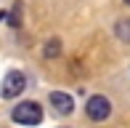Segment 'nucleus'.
Returning <instances> with one entry per match:
<instances>
[{"label":"nucleus","instance_id":"obj_1","mask_svg":"<svg viewBox=\"0 0 130 128\" xmlns=\"http://www.w3.org/2000/svg\"><path fill=\"white\" fill-rule=\"evenodd\" d=\"M11 120L19 125H37L43 120V107L37 101H21L11 109Z\"/></svg>","mask_w":130,"mask_h":128},{"label":"nucleus","instance_id":"obj_2","mask_svg":"<svg viewBox=\"0 0 130 128\" xmlns=\"http://www.w3.org/2000/svg\"><path fill=\"white\" fill-rule=\"evenodd\" d=\"M24 88H27V78H24V72H19V69H11V72L3 78V88H0V94H3V99H16Z\"/></svg>","mask_w":130,"mask_h":128},{"label":"nucleus","instance_id":"obj_3","mask_svg":"<svg viewBox=\"0 0 130 128\" xmlns=\"http://www.w3.org/2000/svg\"><path fill=\"white\" fill-rule=\"evenodd\" d=\"M85 112H88V118H90V120L101 123V120H106V118H109V112H111V101H109L106 96L96 94V96H90V99H88Z\"/></svg>","mask_w":130,"mask_h":128},{"label":"nucleus","instance_id":"obj_4","mask_svg":"<svg viewBox=\"0 0 130 128\" xmlns=\"http://www.w3.org/2000/svg\"><path fill=\"white\" fill-rule=\"evenodd\" d=\"M51 104H53V109H56L58 115H72V109H74L72 96L64 94V91H53L51 94Z\"/></svg>","mask_w":130,"mask_h":128},{"label":"nucleus","instance_id":"obj_5","mask_svg":"<svg viewBox=\"0 0 130 128\" xmlns=\"http://www.w3.org/2000/svg\"><path fill=\"white\" fill-rule=\"evenodd\" d=\"M43 54L48 56V59H56L58 54H61V40H48V43H45V48H43Z\"/></svg>","mask_w":130,"mask_h":128},{"label":"nucleus","instance_id":"obj_6","mask_svg":"<svg viewBox=\"0 0 130 128\" xmlns=\"http://www.w3.org/2000/svg\"><path fill=\"white\" fill-rule=\"evenodd\" d=\"M117 35H120L125 43H130V19H122L120 24H117Z\"/></svg>","mask_w":130,"mask_h":128},{"label":"nucleus","instance_id":"obj_7","mask_svg":"<svg viewBox=\"0 0 130 128\" xmlns=\"http://www.w3.org/2000/svg\"><path fill=\"white\" fill-rule=\"evenodd\" d=\"M3 19H5V11H0V21H3Z\"/></svg>","mask_w":130,"mask_h":128},{"label":"nucleus","instance_id":"obj_8","mask_svg":"<svg viewBox=\"0 0 130 128\" xmlns=\"http://www.w3.org/2000/svg\"><path fill=\"white\" fill-rule=\"evenodd\" d=\"M125 3H127V5H130V0H125Z\"/></svg>","mask_w":130,"mask_h":128}]
</instances>
